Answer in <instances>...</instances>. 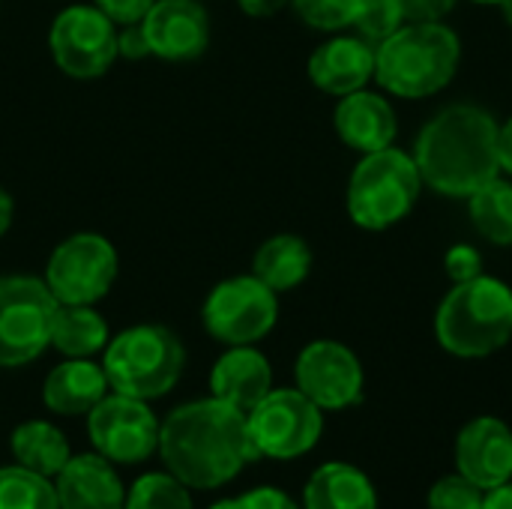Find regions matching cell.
Segmentation results:
<instances>
[{
  "mask_svg": "<svg viewBox=\"0 0 512 509\" xmlns=\"http://www.w3.org/2000/svg\"><path fill=\"white\" fill-rule=\"evenodd\" d=\"M474 231L492 246H512V180H489L468 198Z\"/></svg>",
  "mask_w": 512,
  "mask_h": 509,
  "instance_id": "obj_25",
  "label": "cell"
},
{
  "mask_svg": "<svg viewBox=\"0 0 512 509\" xmlns=\"http://www.w3.org/2000/svg\"><path fill=\"white\" fill-rule=\"evenodd\" d=\"M405 24L399 6L393 0H363L360 3V12L354 18V27H357V36L366 39L369 45H381L384 39H390L399 27Z\"/></svg>",
  "mask_w": 512,
  "mask_h": 509,
  "instance_id": "obj_29",
  "label": "cell"
},
{
  "mask_svg": "<svg viewBox=\"0 0 512 509\" xmlns=\"http://www.w3.org/2000/svg\"><path fill=\"white\" fill-rule=\"evenodd\" d=\"M201 321L204 330L228 348L255 345L270 336L279 321V294L252 273L231 276L207 294Z\"/></svg>",
  "mask_w": 512,
  "mask_h": 509,
  "instance_id": "obj_9",
  "label": "cell"
},
{
  "mask_svg": "<svg viewBox=\"0 0 512 509\" xmlns=\"http://www.w3.org/2000/svg\"><path fill=\"white\" fill-rule=\"evenodd\" d=\"M498 6H501V15H504V21H507V24L512 27V0H501Z\"/></svg>",
  "mask_w": 512,
  "mask_h": 509,
  "instance_id": "obj_40",
  "label": "cell"
},
{
  "mask_svg": "<svg viewBox=\"0 0 512 509\" xmlns=\"http://www.w3.org/2000/svg\"><path fill=\"white\" fill-rule=\"evenodd\" d=\"M9 447H12V456H15V462L21 468L36 471V474H42L48 480L57 477L63 471V465L72 459L66 435L57 426L45 423V420H27V423H21L12 432Z\"/></svg>",
  "mask_w": 512,
  "mask_h": 509,
  "instance_id": "obj_24",
  "label": "cell"
},
{
  "mask_svg": "<svg viewBox=\"0 0 512 509\" xmlns=\"http://www.w3.org/2000/svg\"><path fill=\"white\" fill-rule=\"evenodd\" d=\"M54 480L60 509H126V489L99 453L72 456Z\"/></svg>",
  "mask_w": 512,
  "mask_h": 509,
  "instance_id": "obj_18",
  "label": "cell"
},
{
  "mask_svg": "<svg viewBox=\"0 0 512 509\" xmlns=\"http://www.w3.org/2000/svg\"><path fill=\"white\" fill-rule=\"evenodd\" d=\"M456 471L483 492L512 480V429L498 417H474L456 438Z\"/></svg>",
  "mask_w": 512,
  "mask_h": 509,
  "instance_id": "obj_15",
  "label": "cell"
},
{
  "mask_svg": "<svg viewBox=\"0 0 512 509\" xmlns=\"http://www.w3.org/2000/svg\"><path fill=\"white\" fill-rule=\"evenodd\" d=\"M0 509H60L48 477L21 465L0 468Z\"/></svg>",
  "mask_w": 512,
  "mask_h": 509,
  "instance_id": "obj_26",
  "label": "cell"
},
{
  "mask_svg": "<svg viewBox=\"0 0 512 509\" xmlns=\"http://www.w3.org/2000/svg\"><path fill=\"white\" fill-rule=\"evenodd\" d=\"M405 18V24H423V21H444L453 9L456 0H393Z\"/></svg>",
  "mask_w": 512,
  "mask_h": 509,
  "instance_id": "obj_33",
  "label": "cell"
},
{
  "mask_svg": "<svg viewBox=\"0 0 512 509\" xmlns=\"http://www.w3.org/2000/svg\"><path fill=\"white\" fill-rule=\"evenodd\" d=\"M210 390L219 402L249 414L273 390L270 360L255 345H234L216 360Z\"/></svg>",
  "mask_w": 512,
  "mask_h": 509,
  "instance_id": "obj_19",
  "label": "cell"
},
{
  "mask_svg": "<svg viewBox=\"0 0 512 509\" xmlns=\"http://www.w3.org/2000/svg\"><path fill=\"white\" fill-rule=\"evenodd\" d=\"M141 27L159 60H195L210 45V15L198 0H156Z\"/></svg>",
  "mask_w": 512,
  "mask_h": 509,
  "instance_id": "obj_14",
  "label": "cell"
},
{
  "mask_svg": "<svg viewBox=\"0 0 512 509\" xmlns=\"http://www.w3.org/2000/svg\"><path fill=\"white\" fill-rule=\"evenodd\" d=\"M360 3L363 0H291L297 18L321 33H339L345 27H354Z\"/></svg>",
  "mask_w": 512,
  "mask_h": 509,
  "instance_id": "obj_28",
  "label": "cell"
},
{
  "mask_svg": "<svg viewBox=\"0 0 512 509\" xmlns=\"http://www.w3.org/2000/svg\"><path fill=\"white\" fill-rule=\"evenodd\" d=\"M333 126L342 144L357 153H375L393 147L399 135V117L390 99L366 87L339 96V105L333 111Z\"/></svg>",
  "mask_w": 512,
  "mask_h": 509,
  "instance_id": "obj_16",
  "label": "cell"
},
{
  "mask_svg": "<svg viewBox=\"0 0 512 509\" xmlns=\"http://www.w3.org/2000/svg\"><path fill=\"white\" fill-rule=\"evenodd\" d=\"M471 3H480V6H492V3H495V6H498L501 0H471Z\"/></svg>",
  "mask_w": 512,
  "mask_h": 509,
  "instance_id": "obj_41",
  "label": "cell"
},
{
  "mask_svg": "<svg viewBox=\"0 0 512 509\" xmlns=\"http://www.w3.org/2000/svg\"><path fill=\"white\" fill-rule=\"evenodd\" d=\"M249 435L267 459H300L324 435V411L297 387L270 390L249 414Z\"/></svg>",
  "mask_w": 512,
  "mask_h": 509,
  "instance_id": "obj_10",
  "label": "cell"
},
{
  "mask_svg": "<svg viewBox=\"0 0 512 509\" xmlns=\"http://www.w3.org/2000/svg\"><path fill=\"white\" fill-rule=\"evenodd\" d=\"M120 261L108 237L78 231L54 246L45 264V285L60 306H96L117 282Z\"/></svg>",
  "mask_w": 512,
  "mask_h": 509,
  "instance_id": "obj_8",
  "label": "cell"
},
{
  "mask_svg": "<svg viewBox=\"0 0 512 509\" xmlns=\"http://www.w3.org/2000/svg\"><path fill=\"white\" fill-rule=\"evenodd\" d=\"M111 342L105 318L93 306H57L51 345L69 360H90Z\"/></svg>",
  "mask_w": 512,
  "mask_h": 509,
  "instance_id": "obj_23",
  "label": "cell"
},
{
  "mask_svg": "<svg viewBox=\"0 0 512 509\" xmlns=\"http://www.w3.org/2000/svg\"><path fill=\"white\" fill-rule=\"evenodd\" d=\"M423 192V177L411 153L384 147L363 153L348 180V216L363 231H387L411 216Z\"/></svg>",
  "mask_w": 512,
  "mask_h": 509,
  "instance_id": "obj_6",
  "label": "cell"
},
{
  "mask_svg": "<svg viewBox=\"0 0 512 509\" xmlns=\"http://www.w3.org/2000/svg\"><path fill=\"white\" fill-rule=\"evenodd\" d=\"M159 420L144 399L105 396L87 414V435L96 453L117 465H138L159 450Z\"/></svg>",
  "mask_w": 512,
  "mask_h": 509,
  "instance_id": "obj_12",
  "label": "cell"
},
{
  "mask_svg": "<svg viewBox=\"0 0 512 509\" xmlns=\"http://www.w3.org/2000/svg\"><path fill=\"white\" fill-rule=\"evenodd\" d=\"M423 186L444 198H471L501 174L498 120L474 102L444 105L426 120L414 141Z\"/></svg>",
  "mask_w": 512,
  "mask_h": 509,
  "instance_id": "obj_2",
  "label": "cell"
},
{
  "mask_svg": "<svg viewBox=\"0 0 512 509\" xmlns=\"http://www.w3.org/2000/svg\"><path fill=\"white\" fill-rule=\"evenodd\" d=\"M183 366L186 348L177 333L162 324H135L114 336L102 351V369L111 390L144 402L171 393Z\"/></svg>",
  "mask_w": 512,
  "mask_h": 509,
  "instance_id": "obj_5",
  "label": "cell"
},
{
  "mask_svg": "<svg viewBox=\"0 0 512 509\" xmlns=\"http://www.w3.org/2000/svg\"><path fill=\"white\" fill-rule=\"evenodd\" d=\"M462 39L444 21L402 24L375 48V81L399 99L441 93L459 72Z\"/></svg>",
  "mask_w": 512,
  "mask_h": 509,
  "instance_id": "obj_3",
  "label": "cell"
},
{
  "mask_svg": "<svg viewBox=\"0 0 512 509\" xmlns=\"http://www.w3.org/2000/svg\"><path fill=\"white\" fill-rule=\"evenodd\" d=\"M291 0H237V6L252 15V18H270L276 12H282Z\"/></svg>",
  "mask_w": 512,
  "mask_h": 509,
  "instance_id": "obj_37",
  "label": "cell"
},
{
  "mask_svg": "<svg viewBox=\"0 0 512 509\" xmlns=\"http://www.w3.org/2000/svg\"><path fill=\"white\" fill-rule=\"evenodd\" d=\"M444 273L450 276L453 285L483 276V255H480V249L471 246V243L450 246L447 255H444Z\"/></svg>",
  "mask_w": 512,
  "mask_h": 509,
  "instance_id": "obj_31",
  "label": "cell"
},
{
  "mask_svg": "<svg viewBox=\"0 0 512 509\" xmlns=\"http://www.w3.org/2000/svg\"><path fill=\"white\" fill-rule=\"evenodd\" d=\"M126 509H195L189 489L171 474H147L138 477L132 492L126 495Z\"/></svg>",
  "mask_w": 512,
  "mask_h": 509,
  "instance_id": "obj_27",
  "label": "cell"
},
{
  "mask_svg": "<svg viewBox=\"0 0 512 509\" xmlns=\"http://www.w3.org/2000/svg\"><path fill=\"white\" fill-rule=\"evenodd\" d=\"M117 54L126 57V60L150 57V45H147V36H144L141 24H126V27L117 30Z\"/></svg>",
  "mask_w": 512,
  "mask_h": 509,
  "instance_id": "obj_35",
  "label": "cell"
},
{
  "mask_svg": "<svg viewBox=\"0 0 512 509\" xmlns=\"http://www.w3.org/2000/svg\"><path fill=\"white\" fill-rule=\"evenodd\" d=\"M57 306L45 279L0 276V369H18L42 357L51 345Z\"/></svg>",
  "mask_w": 512,
  "mask_h": 509,
  "instance_id": "obj_7",
  "label": "cell"
},
{
  "mask_svg": "<svg viewBox=\"0 0 512 509\" xmlns=\"http://www.w3.org/2000/svg\"><path fill=\"white\" fill-rule=\"evenodd\" d=\"M48 48L63 75L75 81L102 78L117 54V24L96 6L75 3L57 12L48 30Z\"/></svg>",
  "mask_w": 512,
  "mask_h": 509,
  "instance_id": "obj_11",
  "label": "cell"
},
{
  "mask_svg": "<svg viewBox=\"0 0 512 509\" xmlns=\"http://www.w3.org/2000/svg\"><path fill=\"white\" fill-rule=\"evenodd\" d=\"M111 384L105 378V369L90 360H69L54 366L42 384V402L48 411L60 417H81L90 414L105 396Z\"/></svg>",
  "mask_w": 512,
  "mask_h": 509,
  "instance_id": "obj_20",
  "label": "cell"
},
{
  "mask_svg": "<svg viewBox=\"0 0 512 509\" xmlns=\"http://www.w3.org/2000/svg\"><path fill=\"white\" fill-rule=\"evenodd\" d=\"M12 219H15V201H12V195L0 186V237L9 231Z\"/></svg>",
  "mask_w": 512,
  "mask_h": 509,
  "instance_id": "obj_39",
  "label": "cell"
},
{
  "mask_svg": "<svg viewBox=\"0 0 512 509\" xmlns=\"http://www.w3.org/2000/svg\"><path fill=\"white\" fill-rule=\"evenodd\" d=\"M483 501H486V492L456 471V474L441 477L429 489L426 504L429 509H483Z\"/></svg>",
  "mask_w": 512,
  "mask_h": 509,
  "instance_id": "obj_30",
  "label": "cell"
},
{
  "mask_svg": "<svg viewBox=\"0 0 512 509\" xmlns=\"http://www.w3.org/2000/svg\"><path fill=\"white\" fill-rule=\"evenodd\" d=\"M303 509H378V492L360 468L327 462L309 477Z\"/></svg>",
  "mask_w": 512,
  "mask_h": 509,
  "instance_id": "obj_21",
  "label": "cell"
},
{
  "mask_svg": "<svg viewBox=\"0 0 512 509\" xmlns=\"http://www.w3.org/2000/svg\"><path fill=\"white\" fill-rule=\"evenodd\" d=\"M375 78V45L360 36H333L309 57V81L330 96L363 90Z\"/></svg>",
  "mask_w": 512,
  "mask_h": 509,
  "instance_id": "obj_17",
  "label": "cell"
},
{
  "mask_svg": "<svg viewBox=\"0 0 512 509\" xmlns=\"http://www.w3.org/2000/svg\"><path fill=\"white\" fill-rule=\"evenodd\" d=\"M498 165L512 177V117L498 123Z\"/></svg>",
  "mask_w": 512,
  "mask_h": 509,
  "instance_id": "obj_36",
  "label": "cell"
},
{
  "mask_svg": "<svg viewBox=\"0 0 512 509\" xmlns=\"http://www.w3.org/2000/svg\"><path fill=\"white\" fill-rule=\"evenodd\" d=\"M438 345L462 360L498 354L512 339V288L495 276L456 282L435 312Z\"/></svg>",
  "mask_w": 512,
  "mask_h": 509,
  "instance_id": "obj_4",
  "label": "cell"
},
{
  "mask_svg": "<svg viewBox=\"0 0 512 509\" xmlns=\"http://www.w3.org/2000/svg\"><path fill=\"white\" fill-rule=\"evenodd\" d=\"M294 381L303 396H309L321 411H345L363 396V363L357 354L336 339L309 342L297 363Z\"/></svg>",
  "mask_w": 512,
  "mask_h": 509,
  "instance_id": "obj_13",
  "label": "cell"
},
{
  "mask_svg": "<svg viewBox=\"0 0 512 509\" xmlns=\"http://www.w3.org/2000/svg\"><path fill=\"white\" fill-rule=\"evenodd\" d=\"M159 456L186 489H219L261 459L246 414L216 396L180 405L159 426Z\"/></svg>",
  "mask_w": 512,
  "mask_h": 509,
  "instance_id": "obj_1",
  "label": "cell"
},
{
  "mask_svg": "<svg viewBox=\"0 0 512 509\" xmlns=\"http://www.w3.org/2000/svg\"><path fill=\"white\" fill-rule=\"evenodd\" d=\"M153 3H156V0H93V6H96L105 18H111L117 27L141 24Z\"/></svg>",
  "mask_w": 512,
  "mask_h": 509,
  "instance_id": "obj_34",
  "label": "cell"
},
{
  "mask_svg": "<svg viewBox=\"0 0 512 509\" xmlns=\"http://www.w3.org/2000/svg\"><path fill=\"white\" fill-rule=\"evenodd\" d=\"M312 273V249L297 234H273L252 255V276L276 294L294 291Z\"/></svg>",
  "mask_w": 512,
  "mask_h": 509,
  "instance_id": "obj_22",
  "label": "cell"
},
{
  "mask_svg": "<svg viewBox=\"0 0 512 509\" xmlns=\"http://www.w3.org/2000/svg\"><path fill=\"white\" fill-rule=\"evenodd\" d=\"M483 509H512V480L498 486V489H489L486 492V501H483Z\"/></svg>",
  "mask_w": 512,
  "mask_h": 509,
  "instance_id": "obj_38",
  "label": "cell"
},
{
  "mask_svg": "<svg viewBox=\"0 0 512 509\" xmlns=\"http://www.w3.org/2000/svg\"><path fill=\"white\" fill-rule=\"evenodd\" d=\"M210 509H300L282 489H273V486H261V489H252L246 492L243 498H234V501H219Z\"/></svg>",
  "mask_w": 512,
  "mask_h": 509,
  "instance_id": "obj_32",
  "label": "cell"
}]
</instances>
